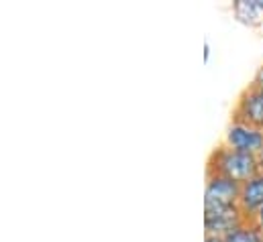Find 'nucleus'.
Instances as JSON below:
<instances>
[{"label":"nucleus","mask_w":263,"mask_h":242,"mask_svg":"<svg viewBox=\"0 0 263 242\" xmlns=\"http://www.w3.org/2000/svg\"><path fill=\"white\" fill-rule=\"evenodd\" d=\"M259 171H261V165H259V159L255 155L235 151L227 145L218 147L210 155V161H208V173L224 175V177L241 183V185L249 182L251 177H255Z\"/></svg>","instance_id":"f257e3e1"},{"label":"nucleus","mask_w":263,"mask_h":242,"mask_svg":"<svg viewBox=\"0 0 263 242\" xmlns=\"http://www.w3.org/2000/svg\"><path fill=\"white\" fill-rule=\"evenodd\" d=\"M241 183L233 182L218 173H206L204 189V210H222L239 206Z\"/></svg>","instance_id":"f03ea898"},{"label":"nucleus","mask_w":263,"mask_h":242,"mask_svg":"<svg viewBox=\"0 0 263 242\" xmlns=\"http://www.w3.org/2000/svg\"><path fill=\"white\" fill-rule=\"evenodd\" d=\"M224 145L235 151L249 153V155L257 157L263 151V130L247 124V122L233 118V122L227 128V134H224Z\"/></svg>","instance_id":"7ed1b4c3"},{"label":"nucleus","mask_w":263,"mask_h":242,"mask_svg":"<svg viewBox=\"0 0 263 242\" xmlns=\"http://www.w3.org/2000/svg\"><path fill=\"white\" fill-rule=\"evenodd\" d=\"M233 118L243 120L255 128L263 130V90L251 84L243 90V94L237 100V106L233 110Z\"/></svg>","instance_id":"20e7f679"},{"label":"nucleus","mask_w":263,"mask_h":242,"mask_svg":"<svg viewBox=\"0 0 263 242\" xmlns=\"http://www.w3.org/2000/svg\"><path fill=\"white\" fill-rule=\"evenodd\" d=\"M247 222V216L241 212L239 206L235 208H222V210H204V228L206 234L214 236H227L235 228Z\"/></svg>","instance_id":"39448f33"},{"label":"nucleus","mask_w":263,"mask_h":242,"mask_svg":"<svg viewBox=\"0 0 263 242\" xmlns=\"http://www.w3.org/2000/svg\"><path fill=\"white\" fill-rule=\"evenodd\" d=\"M239 208L251 220L263 208V171H259L255 177L241 185V197H239Z\"/></svg>","instance_id":"423d86ee"},{"label":"nucleus","mask_w":263,"mask_h":242,"mask_svg":"<svg viewBox=\"0 0 263 242\" xmlns=\"http://www.w3.org/2000/svg\"><path fill=\"white\" fill-rule=\"evenodd\" d=\"M233 14L241 25L261 27L263 25V0H235Z\"/></svg>","instance_id":"0eeeda50"},{"label":"nucleus","mask_w":263,"mask_h":242,"mask_svg":"<svg viewBox=\"0 0 263 242\" xmlns=\"http://www.w3.org/2000/svg\"><path fill=\"white\" fill-rule=\"evenodd\" d=\"M224 242H263V232L251 220H247L245 224H241L239 228L229 232L224 236Z\"/></svg>","instance_id":"6e6552de"},{"label":"nucleus","mask_w":263,"mask_h":242,"mask_svg":"<svg viewBox=\"0 0 263 242\" xmlns=\"http://www.w3.org/2000/svg\"><path fill=\"white\" fill-rule=\"evenodd\" d=\"M251 222H253V224H255V226L263 232V208L255 214V216H253V218H251Z\"/></svg>","instance_id":"1a4fd4ad"},{"label":"nucleus","mask_w":263,"mask_h":242,"mask_svg":"<svg viewBox=\"0 0 263 242\" xmlns=\"http://www.w3.org/2000/svg\"><path fill=\"white\" fill-rule=\"evenodd\" d=\"M253 84L257 86V88H261L263 90V65L257 69V73H255V79H253Z\"/></svg>","instance_id":"9d476101"},{"label":"nucleus","mask_w":263,"mask_h":242,"mask_svg":"<svg viewBox=\"0 0 263 242\" xmlns=\"http://www.w3.org/2000/svg\"><path fill=\"white\" fill-rule=\"evenodd\" d=\"M204 242H224V236H214V234H206Z\"/></svg>","instance_id":"9b49d317"},{"label":"nucleus","mask_w":263,"mask_h":242,"mask_svg":"<svg viewBox=\"0 0 263 242\" xmlns=\"http://www.w3.org/2000/svg\"><path fill=\"white\" fill-rule=\"evenodd\" d=\"M257 159H259V165H261V171H263V151L257 155Z\"/></svg>","instance_id":"f8f14e48"}]
</instances>
